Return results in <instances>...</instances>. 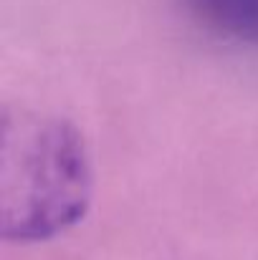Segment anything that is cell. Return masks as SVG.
<instances>
[{
    "mask_svg": "<svg viewBox=\"0 0 258 260\" xmlns=\"http://www.w3.org/2000/svg\"><path fill=\"white\" fill-rule=\"evenodd\" d=\"M91 159L74 121L10 109L3 114L0 233L5 240H48L79 220L91 202Z\"/></svg>",
    "mask_w": 258,
    "mask_h": 260,
    "instance_id": "cell-1",
    "label": "cell"
},
{
    "mask_svg": "<svg viewBox=\"0 0 258 260\" xmlns=\"http://www.w3.org/2000/svg\"><path fill=\"white\" fill-rule=\"evenodd\" d=\"M187 13L220 38L258 46V0H182Z\"/></svg>",
    "mask_w": 258,
    "mask_h": 260,
    "instance_id": "cell-2",
    "label": "cell"
}]
</instances>
